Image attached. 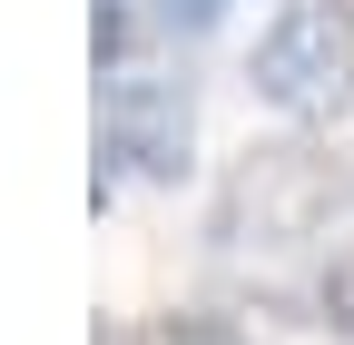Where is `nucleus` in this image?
<instances>
[{
	"label": "nucleus",
	"instance_id": "obj_1",
	"mask_svg": "<svg viewBox=\"0 0 354 345\" xmlns=\"http://www.w3.org/2000/svg\"><path fill=\"white\" fill-rule=\"evenodd\" d=\"M344 207H354V158L325 139H276V148H246L227 168V188L207 207V237L216 247H305Z\"/></svg>",
	"mask_w": 354,
	"mask_h": 345
},
{
	"label": "nucleus",
	"instance_id": "obj_2",
	"mask_svg": "<svg viewBox=\"0 0 354 345\" xmlns=\"http://www.w3.org/2000/svg\"><path fill=\"white\" fill-rule=\"evenodd\" d=\"M246 89H256L266 109L335 118V109L354 99V10H344V0H295V10L256 39Z\"/></svg>",
	"mask_w": 354,
	"mask_h": 345
},
{
	"label": "nucleus",
	"instance_id": "obj_6",
	"mask_svg": "<svg viewBox=\"0 0 354 345\" xmlns=\"http://www.w3.org/2000/svg\"><path fill=\"white\" fill-rule=\"evenodd\" d=\"M138 345H246V326H236V316H207V306H177V316H158Z\"/></svg>",
	"mask_w": 354,
	"mask_h": 345
},
{
	"label": "nucleus",
	"instance_id": "obj_4",
	"mask_svg": "<svg viewBox=\"0 0 354 345\" xmlns=\"http://www.w3.org/2000/svg\"><path fill=\"white\" fill-rule=\"evenodd\" d=\"M148 20H167V0H99V20H88V50L99 60H128V39Z\"/></svg>",
	"mask_w": 354,
	"mask_h": 345
},
{
	"label": "nucleus",
	"instance_id": "obj_5",
	"mask_svg": "<svg viewBox=\"0 0 354 345\" xmlns=\"http://www.w3.org/2000/svg\"><path fill=\"white\" fill-rule=\"evenodd\" d=\"M305 306H315V326L354 335V247H344V256H325V267H315V286H305Z\"/></svg>",
	"mask_w": 354,
	"mask_h": 345
},
{
	"label": "nucleus",
	"instance_id": "obj_3",
	"mask_svg": "<svg viewBox=\"0 0 354 345\" xmlns=\"http://www.w3.org/2000/svg\"><path fill=\"white\" fill-rule=\"evenodd\" d=\"M187 139H197L187 79H158V69L109 79V158L128 178H177V168H187Z\"/></svg>",
	"mask_w": 354,
	"mask_h": 345
}]
</instances>
